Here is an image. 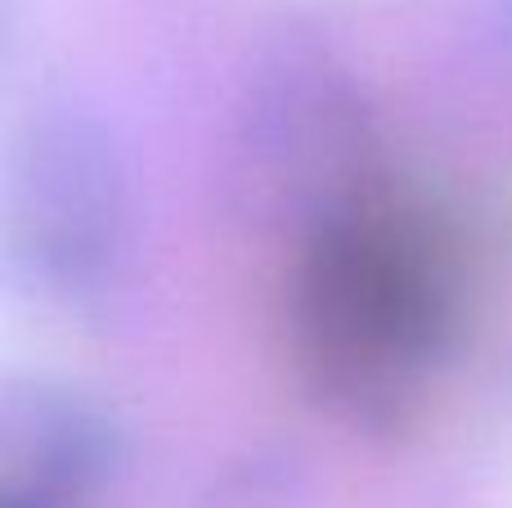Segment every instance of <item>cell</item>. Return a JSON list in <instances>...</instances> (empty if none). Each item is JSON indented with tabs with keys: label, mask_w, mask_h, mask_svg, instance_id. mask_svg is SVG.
I'll list each match as a JSON object with an SVG mask.
<instances>
[{
	"label": "cell",
	"mask_w": 512,
	"mask_h": 508,
	"mask_svg": "<svg viewBox=\"0 0 512 508\" xmlns=\"http://www.w3.org/2000/svg\"><path fill=\"white\" fill-rule=\"evenodd\" d=\"M306 365L346 401H396L450 329V252L427 212L391 194L346 198L297 279Z\"/></svg>",
	"instance_id": "obj_1"
}]
</instances>
